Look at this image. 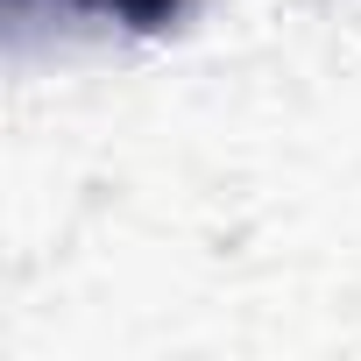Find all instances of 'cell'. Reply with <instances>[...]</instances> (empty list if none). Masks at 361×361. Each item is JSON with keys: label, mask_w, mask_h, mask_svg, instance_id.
<instances>
[{"label": "cell", "mask_w": 361, "mask_h": 361, "mask_svg": "<svg viewBox=\"0 0 361 361\" xmlns=\"http://www.w3.org/2000/svg\"><path fill=\"white\" fill-rule=\"evenodd\" d=\"M85 8H99V15H114V22H135V29H163L185 0H85Z\"/></svg>", "instance_id": "cell-1"}]
</instances>
